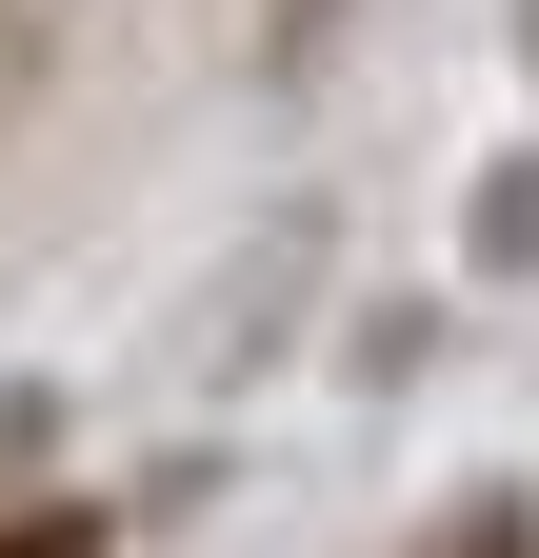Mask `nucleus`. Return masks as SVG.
<instances>
[{
  "mask_svg": "<svg viewBox=\"0 0 539 558\" xmlns=\"http://www.w3.org/2000/svg\"><path fill=\"white\" fill-rule=\"evenodd\" d=\"M459 240H480V279H539V140L480 180V220H459Z\"/></svg>",
  "mask_w": 539,
  "mask_h": 558,
  "instance_id": "1",
  "label": "nucleus"
},
{
  "mask_svg": "<svg viewBox=\"0 0 539 558\" xmlns=\"http://www.w3.org/2000/svg\"><path fill=\"white\" fill-rule=\"evenodd\" d=\"M519 60H539V0H519Z\"/></svg>",
  "mask_w": 539,
  "mask_h": 558,
  "instance_id": "2",
  "label": "nucleus"
}]
</instances>
